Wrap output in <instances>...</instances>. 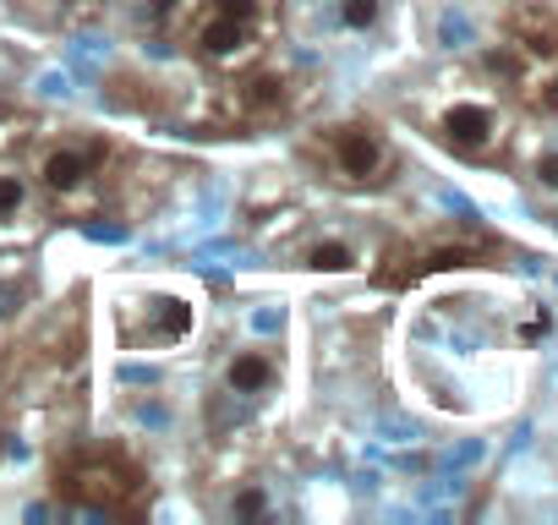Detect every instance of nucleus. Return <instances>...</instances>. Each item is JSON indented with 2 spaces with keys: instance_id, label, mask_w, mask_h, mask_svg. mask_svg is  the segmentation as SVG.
<instances>
[{
  "instance_id": "f257e3e1",
  "label": "nucleus",
  "mask_w": 558,
  "mask_h": 525,
  "mask_svg": "<svg viewBox=\"0 0 558 525\" xmlns=\"http://www.w3.org/2000/svg\"><path fill=\"white\" fill-rule=\"evenodd\" d=\"M56 481H61V492L72 503H83L94 514H121L126 498L143 487V471L132 460H121V454H88V460L66 465Z\"/></svg>"
},
{
  "instance_id": "f03ea898",
  "label": "nucleus",
  "mask_w": 558,
  "mask_h": 525,
  "mask_svg": "<svg viewBox=\"0 0 558 525\" xmlns=\"http://www.w3.org/2000/svg\"><path fill=\"white\" fill-rule=\"evenodd\" d=\"M438 126H444V143L460 148V154H487L493 137H498V121H493L487 105H449Z\"/></svg>"
},
{
  "instance_id": "7ed1b4c3",
  "label": "nucleus",
  "mask_w": 558,
  "mask_h": 525,
  "mask_svg": "<svg viewBox=\"0 0 558 525\" xmlns=\"http://www.w3.org/2000/svg\"><path fill=\"white\" fill-rule=\"evenodd\" d=\"M335 164L351 175V181H378L384 175V143L367 132V126H345L340 137H335Z\"/></svg>"
},
{
  "instance_id": "20e7f679",
  "label": "nucleus",
  "mask_w": 558,
  "mask_h": 525,
  "mask_svg": "<svg viewBox=\"0 0 558 525\" xmlns=\"http://www.w3.org/2000/svg\"><path fill=\"white\" fill-rule=\"evenodd\" d=\"M246 34H252V28H246V23H235L230 12H208V23L197 28V39H192V45H197V56L225 61L235 45H246Z\"/></svg>"
},
{
  "instance_id": "39448f33",
  "label": "nucleus",
  "mask_w": 558,
  "mask_h": 525,
  "mask_svg": "<svg viewBox=\"0 0 558 525\" xmlns=\"http://www.w3.org/2000/svg\"><path fill=\"white\" fill-rule=\"evenodd\" d=\"M94 159H99V148H94V154L56 148V154L45 159V186H50V192H72V186H83V181H88V170H94Z\"/></svg>"
},
{
  "instance_id": "423d86ee",
  "label": "nucleus",
  "mask_w": 558,
  "mask_h": 525,
  "mask_svg": "<svg viewBox=\"0 0 558 525\" xmlns=\"http://www.w3.org/2000/svg\"><path fill=\"white\" fill-rule=\"evenodd\" d=\"M225 383H230L235 394H263V389H274V362H268L263 351H241V356H230Z\"/></svg>"
},
{
  "instance_id": "0eeeda50",
  "label": "nucleus",
  "mask_w": 558,
  "mask_h": 525,
  "mask_svg": "<svg viewBox=\"0 0 558 525\" xmlns=\"http://www.w3.org/2000/svg\"><path fill=\"white\" fill-rule=\"evenodd\" d=\"M148 307H154V340H181L192 329V307L181 296H159Z\"/></svg>"
},
{
  "instance_id": "6e6552de",
  "label": "nucleus",
  "mask_w": 558,
  "mask_h": 525,
  "mask_svg": "<svg viewBox=\"0 0 558 525\" xmlns=\"http://www.w3.org/2000/svg\"><path fill=\"white\" fill-rule=\"evenodd\" d=\"M351 262H356V257H351L345 241H318V246L307 252V269H318V274H345Z\"/></svg>"
},
{
  "instance_id": "1a4fd4ad",
  "label": "nucleus",
  "mask_w": 558,
  "mask_h": 525,
  "mask_svg": "<svg viewBox=\"0 0 558 525\" xmlns=\"http://www.w3.org/2000/svg\"><path fill=\"white\" fill-rule=\"evenodd\" d=\"M465 262H476L471 246H433V252L416 262V274H449V269H465Z\"/></svg>"
},
{
  "instance_id": "9d476101",
  "label": "nucleus",
  "mask_w": 558,
  "mask_h": 525,
  "mask_svg": "<svg viewBox=\"0 0 558 525\" xmlns=\"http://www.w3.org/2000/svg\"><path fill=\"white\" fill-rule=\"evenodd\" d=\"M378 12H384L378 0H340V23L356 28V34H367V28L378 23Z\"/></svg>"
},
{
  "instance_id": "9b49d317",
  "label": "nucleus",
  "mask_w": 558,
  "mask_h": 525,
  "mask_svg": "<svg viewBox=\"0 0 558 525\" xmlns=\"http://www.w3.org/2000/svg\"><path fill=\"white\" fill-rule=\"evenodd\" d=\"M230 509H235V520H257V514H268V492L263 487H241Z\"/></svg>"
},
{
  "instance_id": "f8f14e48",
  "label": "nucleus",
  "mask_w": 558,
  "mask_h": 525,
  "mask_svg": "<svg viewBox=\"0 0 558 525\" xmlns=\"http://www.w3.org/2000/svg\"><path fill=\"white\" fill-rule=\"evenodd\" d=\"M23 197H28V192H23V181H17V175H0V213H17V208H23Z\"/></svg>"
},
{
  "instance_id": "ddd939ff",
  "label": "nucleus",
  "mask_w": 558,
  "mask_h": 525,
  "mask_svg": "<svg viewBox=\"0 0 558 525\" xmlns=\"http://www.w3.org/2000/svg\"><path fill=\"white\" fill-rule=\"evenodd\" d=\"M536 181H542L547 192H558V154H542V159H536Z\"/></svg>"
},
{
  "instance_id": "4468645a",
  "label": "nucleus",
  "mask_w": 558,
  "mask_h": 525,
  "mask_svg": "<svg viewBox=\"0 0 558 525\" xmlns=\"http://www.w3.org/2000/svg\"><path fill=\"white\" fill-rule=\"evenodd\" d=\"M181 0H148V17H175Z\"/></svg>"
}]
</instances>
